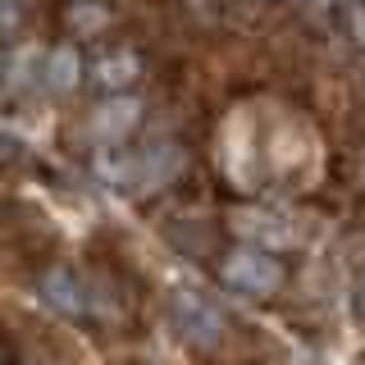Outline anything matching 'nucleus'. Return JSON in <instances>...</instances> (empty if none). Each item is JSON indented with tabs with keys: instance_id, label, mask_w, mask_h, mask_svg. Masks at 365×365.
<instances>
[{
	"instance_id": "nucleus-1",
	"label": "nucleus",
	"mask_w": 365,
	"mask_h": 365,
	"mask_svg": "<svg viewBox=\"0 0 365 365\" xmlns=\"http://www.w3.org/2000/svg\"><path fill=\"white\" fill-rule=\"evenodd\" d=\"M169 319L197 347H220V338H224V311L205 292H192V288L169 292Z\"/></svg>"
},
{
	"instance_id": "nucleus-2",
	"label": "nucleus",
	"mask_w": 365,
	"mask_h": 365,
	"mask_svg": "<svg viewBox=\"0 0 365 365\" xmlns=\"http://www.w3.org/2000/svg\"><path fill=\"white\" fill-rule=\"evenodd\" d=\"M224 283L233 292H247V297H269L283 288V265L265 247H237L224 260Z\"/></svg>"
},
{
	"instance_id": "nucleus-3",
	"label": "nucleus",
	"mask_w": 365,
	"mask_h": 365,
	"mask_svg": "<svg viewBox=\"0 0 365 365\" xmlns=\"http://www.w3.org/2000/svg\"><path fill=\"white\" fill-rule=\"evenodd\" d=\"M41 297L55 306L60 315H91V297L83 288V279H78L73 269H46L41 274Z\"/></svg>"
},
{
	"instance_id": "nucleus-4",
	"label": "nucleus",
	"mask_w": 365,
	"mask_h": 365,
	"mask_svg": "<svg viewBox=\"0 0 365 365\" xmlns=\"http://www.w3.org/2000/svg\"><path fill=\"white\" fill-rule=\"evenodd\" d=\"M137 119H142V106H137L133 96H110L91 114V133H96L101 142H123V137L137 128Z\"/></svg>"
},
{
	"instance_id": "nucleus-5",
	"label": "nucleus",
	"mask_w": 365,
	"mask_h": 365,
	"mask_svg": "<svg viewBox=\"0 0 365 365\" xmlns=\"http://www.w3.org/2000/svg\"><path fill=\"white\" fill-rule=\"evenodd\" d=\"M182 174V151L178 146H151V151L137 155V178H133V192H151V187H165L169 178Z\"/></svg>"
},
{
	"instance_id": "nucleus-6",
	"label": "nucleus",
	"mask_w": 365,
	"mask_h": 365,
	"mask_svg": "<svg viewBox=\"0 0 365 365\" xmlns=\"http://www.w3.org/2000/svg\"><path fill=\"white\" fill-rule=\"evenodd\" d=\"M137 73H142V60H137L133 51H110V55H101V60L91 64V83H96L101 91H123V87H133Z\"/></svg>"
},
{
	"instance_id": "nucleus-7",
	"label": "nucleus",
	"mask_w": 365,
	"mask_h": 365,
	"mask_svg": "<svg viewBox=\"0 0 365 365\" xmlns=\"http://www.w3.org/2000/svg\"><path fill=\"white\" fill-rule=\"evenodd\" d=\"M78 78H83V60H78L73 46H60V51H51L41 60V83L51 91H73Z\"/></svg>"
},
{
	"instance_id": "nucleus-8",
	"label": "nucleus",
	"mask_w": 365,
	"mask_h": 365,
	"mask_svg": "<svg viewBox=\"0 0 365 365\" xmlns=\"http://www.w3.org/2000/svg\"><path fill=\"white\" fill-rule=\"evenodd\" d=\"M247 237L265 251H283L297 242V228L288 220H279V215H247Z\"/></svg>"
},
{
	"instance_id": "nucleus-9",
	"label": "nucleus",
	"mask_w": 365,
	"mask_h": 365,
	"mask_svg": "<svg viewBox=\"0 0 365 365\" xmlns=\"http://www.w3.org/2000/svg\"><path fill=\"white\" fill-rule=\"evenodd\" d=\"M68 23H73L78 32H96V28H106V23H110V9H106V5H87V0H78V5L68 9Z\"/></svg>"
},
{
	"instance_id": "nucleus-10",
	"label": "nucleus",
	"mask_w": 365,
	"mask_h": 365,
	"mask_svg": "<svg viewBox=\"0 0 365 365\" xmlns=\"http://www.w3.org/2000/svg\"><path fill=\"white\" fill-rule=\"evenodd\" d=\"M0 365H19V347H14V338L0 329Z\"/></svg>"
},
{
	"instance_id": "nucleus-11",
	"label": "nucleus",
	"mask_w": 365,
	"mask_h": 365,
	"mask_svg": "<svg viewBox=\"0 0 365 365\" xmlns=\"http://www.w3.org/2000/svg\"><path fill=\"white\" fill-rule=\"evenodd\" d=\"M351 32H356V41L365 46V9H361V14H356V19H351Z\"/></svg>"
},
{
	"instance_id": "nucleus-12",
	"label": "nucleus",
	"mask_w": 365,
	"mask_h": 365,
	"mask_svg": "<svg viewBox=\"0 0 365 365\" xmlns=\"http://www.w3.org/2000/svg\"><path fill=\"white\" fill-rule=\"evenodd\" d=\"M356 306H361V315H365V283H361V292H356Z\"/></svg>"
}]
</instances>
